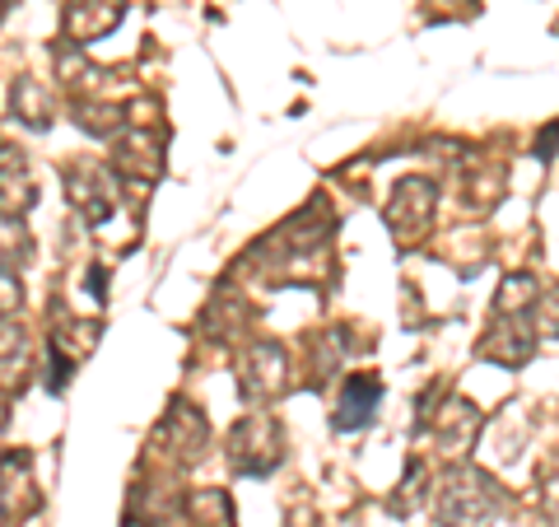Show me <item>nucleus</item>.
Segmentation results:
<instances>
[{"mask_svg":"<svg viewBox=\"0 0 559 527\" xmlns=\"http://www.w3.org/2000/svg\"><path fill=\"white\" fill-rule=\"evenodd\" d=\"M373 401H378V383H369V378H355V383H349V393H345V415H336V425L341 430H349V425H369V407H373Z\"/></svg>","mask_w":559,"mask_h":527,"instance_id":"nucleus-1","label":"nucleus"}]
</instances>
